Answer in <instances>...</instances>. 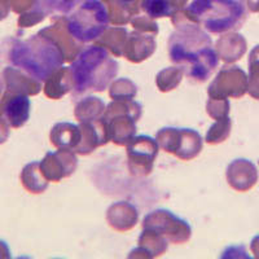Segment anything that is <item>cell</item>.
<instances>
[{
  "mask_svg": "<svg viewBox=\"0 0 259 259\" xmlns=\"http://www.w3.org/2000/svg\"><path fill=\"white\" fill-rule=\"evenodd\" d=\"M168 53L171 61L197 82H205L218 66L211 39L197 25L179 27L168 40Z\"/></svg>",
  "mask_w": 259,
  "mask_h": 259,
  "instance_id": "6da1fadb",
  "label": "cell"
},
{
  "mask_svg": "<svg viewBox=\"0 0 259 259\" xmlns=\"http://www.w3.org/2000/svg\"><path fill=\"white\" fill-rule=\"evenodd\" d=\"M9 62L39 82H45L62 68L64 52L59 41L40 31L26 40H13L8 52Z\"/></svg>",
  "mask_w": 259,
  "mask_h": 259,
  "instance_id": "7a4b0ae2",
  "label": "cell"
},
{
  "mask_svg": "<svg viewBox=\"0 0 259 259\" xmlns=\"http://www.w3.org/2000/svg\"><path fill=\"white\" fill-rule=\"evenodd\" d=\"M70 71L75 96L87 91H104L118 73V64L105 48L92 46L75 59Z\"/></svg>",
  "mask_w": 259,
  "mask_h": 259,
  "instance_id": "3957f363",
  "label": "cell"
},
{
  "mask_svg": "<svg viewBox=\"0 0 259 259\" xmlns=\"http://www.w3.org/2000/svg\"><path fill=\"white\" fill-rule=\"evenodd\" d=\"M189 12L207 31L215 34L237 29L246 18L244 6L237 0H194Z\"/></svg>",
  "mask_w": 259,
  "mask_h": 259,
  "instance_id": "277c9868",
  "label": "cell"
},
{
  "mask_svg": "<svg viewBox=\"0 0 259 259\" xmlns=\"http://www.w3.org/2000/svg\"><path fill=\"white\" fill-rule=\"evenodd\" d=\"M109 24L106 9L97 0H87L68 22L69 34L80 43H89L103 34Z\"/></svg>",
  "mask_w": 259,
  "mask_h": 259,
  "instance_id": "5b68a950",
  "label": "cell"
},
{
  "mask_svg": "<svg viewBox=\"0 0 259 259\" xmlns=\"http://www.w3.org/2000/svg\"><path fill=\"white\" fill-rule=\"evenodd\" d=\"M157 143L166 152L177 154L182 159L193 158L202 148L200 134L188 128H162L157 134Z\"/></svg>",
  "mask_w": 259,
  "mask_h": 259,
  "instance_id": "8992f818",
  "label": "cell"
},
{
  "mask_svg": "<svg viewBox=\"0 0 259 259\" xmlns=\"http://www.w3.org/2000/svg\"><path fill=\"white\" fill-rule=\"evenodd\" d=\"M247 77L245 71L239 66H227L221 70L218 77L209 87L211 99H227L241 97L247 92Z\"/></svg>",
  "mask_w": 259,
  "mask_h": 259,
  "instance_id": "52a82bcc",
  "label": "cell"
},
{
  "mask_svg": "<svg viewBox=\"0 0 259 259\" xmlns=\"http://www.w3.org/2000/svg\"><path fill=\"white\" fill-rule=\"evenodd\" d=\"M158 143L149 136H138L130 142L127 153L130 158V168L134 174H149L156 158Z\"/></svg>",
  "mask_w": 259,
  "mask_h": 259,
  "instance_id": "ba28073f",
  "label": "cell"
},
{
  "mask_svg": "<svg viewBox=\"0 0 259 259\" xmlns=\"http://www.w3.org/2000/svg\"><path fill=\"white\" fill-rule=\"evenodd\" d=\"M77 168V158L70 149L60 148L59 152H50L40 162V170L47 180L59 182L69 177Z\"/></svg>",
  "mask_w": 259,
  "mask_h": 259,
  "instance_id": "9c48e42d",
  "label": "cell"
},
{
  "mask_svg": "<svg viewBox=\"0 0 259 259\" xmlns=\"http://www.w3.org/2000/svg\"><path fill=\"white\" fill-rule=\"evenodd\" d=\"M227 180L236 191L247 192L256 184L258 171L250 161L244 158L235 159L227 168Z\"/></svg>",
  "mask_w": 259,
  "mask_h": 259,
  "instance_id": "30bf717a",
  "label": "cell"
},
{
  "mask_svg": "<svg viewBox=\"0 0 259 259\" xmlns=\"http://www.w3.org/2000/svg\"><path fill=\"white\" fill-rule=\"evenodd\" d=\"M11 94V92H8ZM30 99L27 95L11 94L2 104V115L6 118L8 124L13 128L24 126L30 117Z\"/></svg>",
  "mask_w": 259,
  "mask_h": 259,
  "instance_id": "8fae6325",
  "label": "cell"
},
{
  "mask_svg": "<svg viewBox=\"0 0 259 259\" xmlns=\"http://www.w3.org/2000/svg\"><path fill=\"white\" fill-rule=\"evenodd\" d=\"M3 78L6 80L7 90L11 94L36 95L41 89V82L34 79L32 77H30L29 74H26L21 69L15 68V66L6 68Z\"/></svg>",
  "mask_w": 259,
  "mask_h": 259,
  "instance_id": "7c38bea8",
  "label": "cell"
},
{
  "mask_svg": "<svg viewBox=\"0 0 259 259\" xmlns=\"http://www.w3.org/2000/svg\"><path fill=\"white\" fill-rule=\"evenodd\" d=\"M51 140L59 148H77L82 140V130L73 123H57L52 128Z\"/></svg>",
  "mask_w": 259,
  "mask_h": 259,
  "instance_id": "4fadbf2b",
  "label": "cell"
},
{
  "mask_svg": "<svg viewBox=\"0 0 259 259\" xmlns=\"http://www.w3.org/2000/svg\"><path fill=\"white\" fill-rule=\"evenodd\" d=\"M218 52L226 62H235L246 52V40L240 34H228L218 40Z\"/></svg>",
  "mask_w": 259,
  "mask_h": 259,
  "instance_id": "5bb4252c",
  "label": "cell"
},
{
  "mask_svg": "<svg viewBox=\"0 0 259 259\" xmlns=\"http://www.w3.org/2000/svg\"><path fill=\"white\" fill-rule=\"evenodd\" d=\"M156 43H154L153 36L145 35H133L130 39H126V55L131 61L140 62L149 57L153 53Z\"/></svg>",
  "mask_w": 259,
  "mask_h": 259,
  "instance_id": "9a60e30c",
  "label": "cell"
},
{
  "mask_svg": "<svg viewBox=\"0 0 259 259\" xmlns=\"http://www.w3.org/2000/svg\"><path fill=\"white\" fill-rule=\"evenodd\" d=\"M46 94L52 99H59L73 89V77L70 68H60L51 75L46 83Z\"/></svg>",
  "mask_w": 259,
  "mask_h": 259,
  "instance_id": "2e32d148",
  "label": "cell"
},
{
  "mask_svg": "<svg viewBox=\"0 0 259 259\" xmlns=\"http://www.w3.org/2000/svg\"><path fill=\"white\" fill-rule=\"evenodd\" d=\"M40 162H31L22 170V184L25 188L32 193H41L48 186V180L43 175L40 168Z\"/></svg>",
  "mask_w": 259,
  "mask_h": 259,
  "instance_id": "e0dca14e",
  "label": "cell"
},
{
  "mask_svg": "<svg viewBox=\"0 0 259 259\" xmlns=\"http://www.w3.org/2000/svg\"><path fill=\"white\" fill-rule=\"evenodd\" d=\"M105 109V104L99 97H87L85 100H82L77 105L75 109V117L80 122H91L100 119L103 110Z\"/></svg>",
  "mask_w": 259,
  "mask_h": 259,
  "instance_id": "ac0fdd59",
  "label": "cell"
},
{
  "mask_svg": "<svg viewBox=\"0 0 259 259\" xmlns=\"http://www.w3.org/2000/svg\"><path fill=\"white\" fill-rule=\"evenodd\" d=\"M247 92L253 99L259 100V45L253 48L249 57V78Z\"/></svg>",
  "mask_w": 259,
  "mask_h": 259,
  "instance_id": "d6986e66",
  "label": "cell"
},
{
  "mask_svg": "<svg viewBox=\"0 0 259 259\" xmlns=\"http://www.w3.org/2000/svg\"><path fill=\"white\" fill-rule=\"evenodd\" d=\"M231 131V119L228 117H224L218 119V122L211 127L206 136V142L209 143H221L223 140H226L230 135Z\"/></svg>",
  "mask_w": 259,
  "mask_h": 259,
  "instance_id": "ffe728a7",
  "label": "cell"
},
{
  "mask_svg": "<svg viewBox=\"0 0 259 259\" xmlns=\"http://www.w3.org/2000/svg\"><path fill=\"white\" fill-rule=\"evenodd\" d=\"M135 94V84L128 79H119L112 85V90H110V96L114 100H131Z\"/></svg>",
  "mask_w": 259,
  "mask_h": 259,
  "instance_id": "44dd1931",
  "label": "cell"
},
{
  "mask_svg": "<svg viewBox=\"0 0 259 259\" xmlns=\"http://www.w3.org/2000/svg\"><path fill=\"white\" fill-rule=\"evenodd\" d=\"M143 8L150 17H165L171 15V6L167 0H145Z\"/></svg>",
  "mask_w": 259,
  "mask_h": 259,
  "instance_id": "7402d4cb",
  "label": "cell"
},
{
  "mask_svg": "<svg viewBox=\"0 0 259 259\" xmlns=\"http://www.w3.org/2000/svg\"><path fill=\"white\" fill-rule=\"evenodd\" d=\"M8 135H9V124L8 122L6 121V118L2 115V113H0V144L2 143H4L8 139Z\"/></svg>",
  "mask_w": 259,
  "mask_h": 259,
  "instance_id": "603a6c76",
  "label": "cell"
},
{
  "mask_svg": "<svg viewBox=\"0 0 259 259\" xmlns=\"http://www.w3.org/2000/svg\"><path fill=\"white\" fill-rule=\"evenodd\" d=\"M251 251L255 258H259V235L255 236L251 241Z\"/></svg>",
  "mask_w": 259,
  "mask_h": 259,
  "instance_id": "cb8c5ba5",
  "label": "cell"
},
{
  "mask_svg": "<svg viewBox=\"0 0 259 259\" xmlns=\"http://www.w3.org/2000/svg\"><path fill=\"white\" fill-rule=\"evenodd\" d=\"M11 254H9V249L6 245V242L0 241V258H9Z\"/></svg>",
  "mask_w": 259,
  "mask_h": 259,
  "instance_id": "d4e9b609",
  "label": "cell"
},
{
  "mask_svg": "<svg viewBox=\"0 0 259 259\" xmlns=\"http://www.w3.org/2000/svg\"><path fill=\"white\" fill-rule=\"evenodd\" d=\"M3 89H4L3 79H2V77H0V95H2V92H3Z\"/></svg>",
  "mask_w": 259,
  "mask_h": 259,
  "instance_id": "484cf974",
  "label": "cell"
},
{
  "mask_svg": "<svg viewBox=\"0 0 259 259\" xmlns=\"http://www.w3.org/2000/svg\"><path fill=\"white\" fill-rule=\"evenodd\" d=\"M119 2H122V3L127 4V3H131V2H134V0H119Z\"/></svg>",
  "mask_w": 259,
  "mask_h": 259,
  "instance_id": "4316f807",
  "label": "cell"
}]
</instances>
